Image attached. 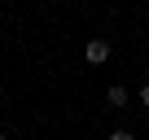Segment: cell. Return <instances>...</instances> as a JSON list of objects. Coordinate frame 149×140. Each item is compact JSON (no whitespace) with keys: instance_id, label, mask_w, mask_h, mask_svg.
Returning a JSON list of instances; mask_svg holds the SVG:
<instances>
[{"instance_id":"6da1fadb","label":"cell","mask_w":149,"mask_h":140,"mask_svg":"<svg viewBox=\"0 0 149 140\" xmlns=\"http://www.w3.org/2000/svg\"><path fill=\"white\" fill-rule=\"evenodd\" d=\"M110 57H114V44H110V40H88V44H84V61H88V66H105Z\"/></svg>"},{"instance_id":"277c9868","label":"cell","mask_w":149,"mask_h":140,"mask_svg":"<svg viewBox=\"0 0 149 140\" xmlns=\"http://www.w3.org/2000/svg\"><path fill=\"white\" fill-rule=\"evenodd\" d=\"M110 140H136L132 131H110Z\"/></svg>"},{"instance_id":"7a4b0ae2","label":"cell","mask_w":149,"mask_h":140,"mask_svg":"<svg viewBox=\"0 0 149 140\" xmlns=\"http://www.w3.org/2000/svg\"><path fill=\"white\" fill-rule=\"evenodd\" d=\"M105 101H110L114 110H123V105H127V88H123V83H114V88L105 92Z\"/></svg>"},{"instance_id":"3957f363","label":"cell","mask_w":149,"mask_h":140,"mask_svg":"<svg viewBox=\"0 0 149 140\" xmlns=\"http://www.w3.org/2000/svg\"><path fill=\"white\" fill-rule=\"evenodd\" d=\"M140 105H145V110H149V79H145V83H140Z\"/></svg>"},{"instance_id":"5b68a950","label":"cell","mask_w":149,"mask_h":140,"mask_svg":"<svg viewBox=\"0 0 149 140\" xmlns=\"http://www.w3.org/2000/svg\"><path fill=\"white\" fill-rule=\"evenodd\" d=\"M0 140H9V136H5V127H0Z\"/></svg>"}]
</instances>
